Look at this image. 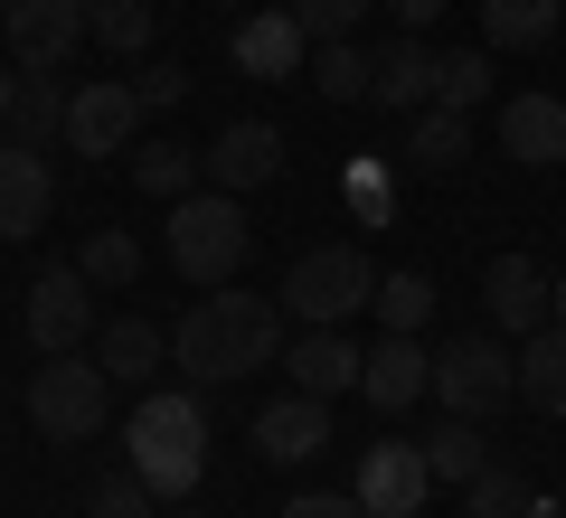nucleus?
Returning a JSON list of instances; mask_svg holds the SVG:
<instances>
[{"label": "nucleus", "instance_id": "20", "mask_svg": "<svg viewBox=\"0 0 566 518\" xmlns=\"http://www.w3.org/2000/svg\"><path fill=\"white\" fill-rule=\"evenodd\" d=\"M95 359H104V378H114V387H133V378H161L170 339H161V320L123 311V320H104V330H95Z\"/></svg>", "mask_w": 566, "mask_h": 518}, {"label": "nucleus", "instance_id": "35", "mask_svg": "<svg viewBox=\"0 0 566 518\" xmlns=\"http://www.w3.org/2000/svg\"><path fill=\"white\" fill-rule=\"evenodd\" d=\"M340 199H349V218H359V226H378L387 218V170H378V160H359V170L340 180Z\"/></svg>", "mask_w": 566, "mask_h": 518}, {"label": "nucleus", "instance_id": "11", "mask_svg": "<svg viewBox=\"0 0 566 518\" xmlns=\"http://www.w3.org/2000/svg\"><path fill=\"white\" fill-rule=\"evenodd\" d=\"M227 57H237L245 76H264V85H293L312 66V29L293 20V10H245L237 39H227Z\"/></svg>", "mask_w": 566, "mask_h": 518}, {"label": "nucleus", "instance_id": "42", "mask_svg": "<svg viewBox=\"0 0 566 518\" xmlns=\"http://www.w3.org/2000/svg\"><path fill=\"white\" fill-rule=\"evenodd\" d=\"M0 20H10V0H0Z\"/></svg>", "mask_w": 566, "mask_h": 518}, {"label": "nucleus", "instance_id": "10", "mask_svg": "<svg viewBox=\"0 0 566 518\" xmlns=\"http://www.w3.org/2000/svg\"><path fill=\"white\" fill-rule=\"evenodd\" d=\"M85 339H95V283H85L76 264H48V274L29 283V349H39V359H66Z\"/></svg>", "mask_w": 566, "mask_h": 518}, {"label": "nucleus", "instance_id": "17", "mask_svg": "<svg viewBox=\"0 0 566 518\" xmlns=\"http://www.w3.org/2000/svg\"><path fill=\"white\" fill-rule=\"evenodd\" d=\"M368 368V349H349L340 330H293L283 339V378L303 387V397H349Z\"/></svg>", "mask_w": 566, "mask_h": 518}, {"label": "nucleus", "instance_id": "1", "mask_svg": "<svg viewBox=\"0 0 566 518\" xmlns=\"http://www.w3.org/2000/svg\"><path fill=\"white\" fill-rule=\"evenodd\" d=\"M283 359V302L264 293H237V283H218L208 302H189L180 330H170V368H180L189 387H237L255 378V368Z\"/></svg>", "mask_w": 566, "mask_h": 518}, {"label": "nucleus", "instance_id": "21", "mask_svg": "<svg viewBox=\"0 0 566 518\" xmlns=\"http://www.w3.org/2000/svg\"><path fill=\"white\" fill-rule=\"evenodd\" d=\"M520 405L547 415V424H566V320L528 330V349H520Z\"/></svg>", "mask_w": 566, "mask_h": 518}, {"label": "nucleus", "instance_id": "31", "mask_svg": "<svg viewBox=\"0 0 566 518\" xmlns=\"http://www.w3.org/2000/svg\"><path fill=\"white\" fill-rule=\"evenodd\" d=\"M368 311H378V330H406V339H416L424 320H434V283H424V274H378Z\"/></svg>", "mask_w": 566, "mask_h": 518}, {"label": "nucleus", "instance_id": "43", "mask_svg": "<svg viewBox=\"0 0 566 518\" xmlns=\"http://www.w3.org/2000/svg\"><path fill=\"white\" fill-rule=\"evenodd\" d=\"M85 10H95V0H85Z\"/></svg>", "mask_w": 566, "mask_h": 518}, {"label": "nucleus", "instance_id": "33", "mask_svg": "<svg viewBox=\"0 0 566 518\" xmlns=\"http://www.w3.org/2000/svg\"><path fill=\"white\" fill-rule=\"evenodd\" d=\"M482 95H491V47H444V85H434V104L472 114Z\"/></svg>", "mask_w": 566, "mask_h": 518}, {"label": "nucleus", "instance_id": "27", "mask_svg": "<svg viewBox=\"0 0 566 518\" xmlns=\"http://www.w3.org/2000/svg\"><path fill=\"white\" fill-rule=\"evenodd\" d=\"M566 20V0H482V39L491 47H547Z\"/></svg>", "mask_w": 566, "mask_h": 518}, {"label": "nucleus", "instance_id": "9", "mask_svg": "<svg viewBox=\"0 0 566 518\" xmlns=\"http://www.w3.org/2000/svg\"><path fill=\"white\" fill-rule=\"evenodd\" d=\"M359 509L368 518H424V499H434V462H424V443H406V434H387V443H368L359 453Z\"/></svg>", "mask_w": 566, "mask_h": 518}, {"label": "nucleus", "instance_id": "12", "mask_svg": "<svg viewBox=\"0 0 566 518\" xmlns=\"http://www.w3.org/2000/svg\"><path fill=\"white\" fill-rule=\"evenodd\" d=\"M434 85H444V47L424 39V29H397V39L378 47V85H368V104H387V114H424Z\"/></svg>", "mask_w": 566, "mask_h": 518}, {"label": "nucleus", "instance_id": "36", "mask_svg": "<svg viewBox=\"0 0 566 518\" xmlns=\"http://www.w3.org/2000/svg\"><path fill=\"white\" fill-rule=\"evenodd\" d=\"M283 518H368L359 490H303V499H283Z\"/></svg>", "mask_w": 566, "mask_h": 518}, {"label": "nucleus", "instance_id": "40", "mask_svg": "<svg viewBox=\"0 0 566 518\" xmlns=\"http://www.w3.org/2000/svg\"><path fill=\"white\" fill-rule=\"evenodd\" d=\"M547 320H566V274H557V302H547Z\"/></svg>", "mask_w": 566, "mask_h": 518}, {"label": "nucleus", "instance_id": "8", "mask_svg": "<svg viewBox=\"0 0 566 518\" xmlns=\"http://www.w3.org/2000/svg\"><path fill=\"white\" fill-rule=\"evenodd\" d=\"M0 39H10V66H20V76H57L95 29H85V0H10Z\"/></svg>", "mask_w": 566, "mask_h": 518}, {"label": "nucleus", "instance_id": "32", "mask_svg": "<svg viewBox=\"0 0 566 518\" xmlns=\"http://www.w3.org/2000/svg\"><path fill=\"white\" fill-rule=\"evenodd\" d=\"M85 518H161V499H151V480L123 462V472H104L95 490H85Z\"/></svg>", "mask_w": 566, "mask_h": 518}, {"label": "nucleus", "instance_id": "2", "mask_svg": "<svg viewBox=\"0 0 566 518\" xmlns=\"http://www.w3.org/2000/svg\"><path fill=\"white\" fill-rule=\"evenodd\" d=\"M123 462L151 480V499H189L208 480V405L189 387H151V397L123 415Z\"/></svg>", "mask_w": 566, "mask_h": 518}, {"label": "nucleus", "instance_id": "25", "mask_svg": "<svg viewBox=\"0 0 566 518\" xmlns=\"http://www.w3.org/2000/svg\"><path fill=\"white\" fill-rule=\"evenodd\" d=\"M133 189L142 199H189V180L208 170V151H189V141H133Z\"/></svg>", "mask_w": 566, "mask_h": 518}, {"label": "nucleus", "instance_id": "26", "mask_svg": "<svg viewBox=\"0 0 566 518\" xmlns=\"http://www.w3.org/2000/svg\"><path fill=\"white\" fill-rule=\"evenodd\" d=\"M303 76L322 85V104H368V85H378V57H368V47H349V39H322Z\"/></svg>", "mask_w": 566, "mask_h": 518}, {"label": "nucleus", "instance_id": "41", "mask_svg": "<svg viewBox=\"0 0 566 518\" xmlns=\"http://www.w3.org/2000/svg\"><path fill=\"white\" fill-rule=\"evenodd\" d=\"M170 518H199V509H170Z\"/></svg>", "mask_w": 566, "mask_h": 518}, {"label": "nucleus", "instance_id": "6", "mask_svg": "<svg viewBox=\"0 0 566 518\" xmlns=\"http://www.w3.org/2000/svg\"><path fill=\"white\" fill-rule=\"evenodd\" d=\"M510 397H520V359H510L491 330H463V339L434 349V405H444V415L482 424V415H501Z\"/></svg>", "mask_w": 566, "mask_h": 518}, {"label": "nucleus", "instance_id": "38", "mask_svg": "<svg viewBox=\"0 0 566 518\" xmlns=\"http://www.w3.org/2000/svg\"><path fill=\"white\" fill-rule=\"evenodd\" d=\"M378 10H397V29H434L453 0H378Z\"/></svg>", "mask_w": 566, "mask_h": 518}, {"label": "nucleus", "instance_id": "18", "mask_svg": "<svg viewBox=\"0 0 566 518\" xmlns=\"http://www.w3.org/2000/svg\"><path fill=\"white\" fill-rule=\"evenodd\" d=\"M274 170H283V133H274V123H227V133L208 141V180H218L227 199L264 189Z\"/></svg>", "mask_w": 566, "mask_h": 518}, {"label": "nucleus", "instance_id": "14", "mask_svg": "<svg viewBox=\"0 0 566 518\" xmlns=\"http://www.w3.org/2000/svg\"><path fill=\"white\" fill-rule=\"evenodd\" d=\"M359 397L378 405V415H406L416 397H434V349L406 339V330H387L378 349H368V368H359Z\"/></svg>", "mask_w": 566, "mask_h": 518}, {"label": "nucleus", "instance_id": "28", "mask_svg": "<svg viewBox=\"0 0 566 518\" xmlns=\"http://www.w3.org/2000/svg\"><path fill=\"white\" fill-rule=\"evenodd\" d=\"M85 29H95L104 57H142V47H151V29H161V10H151V0H95V10H85Z\"/></svg>", "mask_w": 566, "mask_h": 518}, {"label": "nucleus", "instance_id": "22", "mask_svg": "<svg viewBox=\"0 0 566 518\" xmlns=\"http://www.w3.org/2000/svg\"><path fill=\"white\" fill-rule=\"evenodd\" d=\"M66 76H20V104H10V141L29 151H66Z\"/></svg>", "mask_w": 566, "mask_h": 518}, {"label": "nucleus", "instance_id": "19", "mask_svg": "<svg viewBox=\"0 0 566 518\" xmlns=\"http://www.w3.org/2000/svg\"><path fill=\"white\" fill-rule=\"evenodd\" d=\"M501 151L528 170H557L566 160V95H510L501 104Z\"/></svg>", "mask_w": 566, "mask_h": 518}, {"label": "nucleus", "instance_id": "3", "mask_svg": "<svg viewBox=\"0 0 566 518\" xmlns=\"http://www.w3.org/2000/svg\"><path fill=\"white\" fill-rule=\"evenodd\" d=\"M245 245H255L245 199H227V189H189V199H170V274H180V283L218 293V283L245 264Z\"/></svg>", "mask_w": 566, "mask_h": 518}, {"label": "nucleus", "instance_id": "23", "mask_svg": "<svg viewBox=\"0 0 566 518\" xmlns=\"http://www.w3.org/2000/svg\"><path fill=\"white\" fill-rule=\"evenodd\" d=\"M463 151H472V114H453V104H424L416 133H406V170L444 180V170H463Z\"/></svg>", "mask_w": 566, "mask_h": 518}, {"label": "nucleus", "instance_id": "7", "mask_svg": "<svg viewBox=\"0 0 566 518\" xmlns=\"http://www.w3.org/2000/svg\"><path fill=\"white\" fill-rule=\"evenodd\" d=\"M142 85H123V76H85L76 95H66V151H85V160H114V151H133V133H142Z\"/></svg>", "mask_w": 566, "mask_h": 518}, {"label": "nucleus", "instance_id": "24", "mask_svg": "<svg viewBox=\"0 0 566 518\" xmlns=\"http://www.w3.org/2000/svg\"><path fill=\"white\" fill-rule=\"evenodd\" d=\"M463 518H557V509L538 499V480H528V472L482 462V472H472V490H463Z\"/></svg>", "mask_w": 566, "mask_h": 518}, {"label": "nucleus", "instance_id": "29", "mask_svg": "<svg viewBox=\"0 0 566 518\" xmlns=\"http://www.w3.org/2000/svg\"><path fill=\"white\" fill-rule=\"evenodd\" d=\"M76 274H85V283H104V293L142 283V236H123V226H95V236L76 245Z\"/></svg>", "mask_w": 566, "mask_h": 518}, {"label": "nucleus", "instance_id": "30", "mask_svg": "<svg viewBox=\"0 0 566 518\" xmlns=\"http://www.w3.org/2000/svg\"><path fill=\"white\" fill-rule=\"evenodd\" d=\"M424 462H434V490H472V472H482V434H472V415H453L444 434H424Z\"/></svg>", "mask_w": 566, "mask_h": 518}, {"label": "nucleus", "instance_id": "4", "mask_svg": "<svg viewBox=\"0 0 566 518\" xmlns=\"http://www.w3.org/2000/svg\"><path fill=\"white\" fill-rule=\"evenodd\" d=\"M368 293H378V264L359 255V245H312V255H293V274H283V320H303V330H340L349 311H368Z\"/></svg>", "mask_w": 566, "mask_h": 518}, {"label": "nucleus", "instance_id": "37", "mask_svg": "<svg viewBox=\"0 0 566 518\" xmlns=\"http://www.w3.org/2000/svg\"><path fill=\"white\" fill-rule=\"evenodd\" d=\"M180 95H189L180 57H170V66H142V104H151V114H180Z\"/></svg>", "mask_w": 566, "mask_h": 518}, {"label": "nucleus", "instance_id": "13", "mask_svg": "<svg viewBox=\"0 0 566 518\" xmlns=\"http://www.w3.org/2000/svg\"><path fill=\"white\" fill-rule=\"evenodd\" d=\"M482 302H491V330H547V302H557V274L538 255H491L482 274Z\"/></svg>", "mask_w": 566, "mask_h": 518}, {"label": "nucleus", "instance_id": "5", "mask_svg": "<svg viewBox=\"0 0 566 518\" xmlns=\"http://www.w3.org/2000/svg\"><path fill=\"white\" fill-rule=\"evenodd\" d=\"M104 415H114V378H104V359H85V349L39 359V378H29V424H39L48 443H95Z\"/></svg>", "mask_w": 566, "mask_h": 518}, {"label": "nucleus", "instance_id": "34", "mask_svg": "<svg viewBox=\"0 0 566 518\" xmlns=\"http://www.w3.org/2000/svg\"><path fill=\"white\" fill-rule=\"evenodd\" d=\"M283 10H293V20L312 29V47H322V39H349V29H359L368 10H378V0H283Z\"/></svg>", "mask_w": 566, "mask_h": 518}, {"label": "nucleus", "instance_id": "15", "mask_svg": "<svg viewBox=\"0 0 566 518\" xmlns=\"http://www.w3.org/2000/svg\"><path fill=\"white\" fill-rule=\"evenodd\" d=\"M255 453L283 462V472L312 462V453H331V397H303V387H293V397L255 405Z\"/></svg>", "mask_w": 566, "mask_h": 518}, {"label": "nucleus", "instance_id": "39", "mask_svg": "<svg viewBox=\"0 0 566 518\" xmlns=\"http://www.w3.org/2000/svg\"><path fill=\"white\" fill-rule=\"evenodd\" d=\"M10 104H20V66H0V123H10Z\"/></svg>", "mask_w": 566, "mask_h": 518}, {"label": "nucleus", "instance_id": "16", "mask_svg": "<svg viewBox=\"0 0 566 518\" xmlns=\"http://www.w3.org/2000/svg\"><path fill=\"white\" fill-rule=\"evenodd\" d=\"M48 208H57V170H48V151L0 141V236H39Z\"/></svg>", "mask_w": 566, "mask_h": 518}]
</instances>
